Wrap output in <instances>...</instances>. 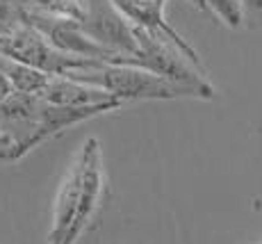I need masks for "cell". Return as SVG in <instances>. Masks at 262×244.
Instances as JSON below:
<instances>
[{"label": "cell", "mask_w": 262, "mask_h": 244, "mask_svg": "<svg viewBox=\"0 0 262 244\" xmlns=\"http://www.w3.org/2000/svg\"><path fill=\"white\" fill-rule=\"evenodd\" d=\"M0 73L9 80L14 91H18V94H30V96H39L50 80V75L41 73V71L25 67V64L14 62V59H7V57H3V55H0Z\"/></svg>", "instance_id": "cell-9"}, {"label": "cell", "mask_w": 262, "mask_h": 244, "mask_svg": "<svg viewBox=\"0 0 262 244\" xmlns=\"http://www.w3.org/2000/svg\"><path fill=\"white\" fill-rule=\"evenodd\" d=\"M260 244H262V242H260Z\"/></svg>", "instance_id": "cell-17"}, {"label": "cell", "mask_w": 262, "mask_h": 244, "mask_svg": "<svg viewBox=\"0 0 262 244\" xmlns=\"http://www.w3.org/2000/svg\"><path fill=\"white\" fill-rule=\"evenodd\" d=\"M69 80L82 85H92L121 103L128 100H173V98H201L199 91L185 87V85L171 83L167 78L150 73V71L137 67H121V64H105L100 62L94 69H84L73 73Z\"/></svg>", "instance_id": "cell-3"}, {"label": "cell", "mask_w": 262, "mask_h": 244, "mask_svg": "<svg viewBox=\"0 0 262 244\" xmlns=\"http://www.w3.org/2000/svg\"><path fill=\"white\" fill-rule=\"evenodd\" d=\"M23 0H0V30L18 23V9Z\"/></svg>", "instance_id": "cell-13"}, {"label": "cell", "mask_w": 262, "mask_h": 244, "mask_svg": "<svg viewBox=\"0 0 262 244\" xmlns=\"http://www.w3.org/2000/svg\"><path fill=\"white\" fill-rule=\"evenodd\" d=\"M12 153H14V144L7 135L0 130V157L3 160H12Z\"/></svg>", "instance_id": "cell-14"}, {"label": "cell", "mask_w": 262, "mask_h": 244, "mask_svg": "<svg viewBox=\"0 0 262 244\" xmlns=\"http://www.w3.org/2000/svg\"><path fill=\"white\" fill-rule=\"evenodd\" d=\"M80 25L89 39L117 57H133L137 50L133 23L114 7L112 0H84Z\"/></svg>", "instance_id": "cell-6"}, {"label": "cell", "mask_w": 262, "mask_h": 244, "mask_svg": "<svg viewBox=\"0 0 262 244\" xmlns=\"http://www.w3.org/2000/svg\"><path fill=\"white\" fill-rule=\"evenodd\" d=\"M205 12L214 14L226 28L237 30L242 28V14H239V0H203Z\"/></svg>", "instance_id": "cell-10"}, {"label": "cell", "mask_w": 262, "mask_h": 244, "mask_svg": "<svg viewBox=\"0 0 262 244\" xmlns=\"http://www.w3.org/2000/svg\"><path fill=\"white\" fill-rule=\"evenodd\" d=\"M9 94H14V89H12V85H9V80L5 78L3 73H0V103H3L5 98H7Z\"/></svg>", "instance_id": "cell-15"}, {"label": "cell", "mask_w": 262, "mask_h": 244, "mask_svg": "<svg viewBox=\"0 0 262 244\" xmlns=\"http://www.w3.org/2000/svg\"><path fill=\"white\" fill-rule=\"evenodd\" d=\"M189 5H194V7H199V9H203L205 12V5H203V0H187Z\"/></svg>", "instance_id": "cell-16"}, {"label": "cell", "mask_w": 262, "mask_h": 244, "mask_svg": "<svg viewBox=\"0 0 262 244\" xmlns=\"http://www.w3.org/2000/svg\"><path fill=\"white\" fill-rule=\"evenodd\" d=\"M112 3L135 28H142L153 34H160V37L169 39L171 44L180 46V48L187 50V53H199V50H196L178 30L171 28V23L164 18V7H167L169 0H112Z\"/></svg>", "instance_id": "cell-7"}, {"label": "cell", "mask_w": 262, "mask_h": 244, "mask_svg": "<svg viewBox=\"0 0 262 244\" xmlns=\"http://www.w3.org/2000/svg\"><path fill=\"white\" fill-rule=\"evenodd\" d=\"M135 42H137V50L133 57H114L110 64L150 71L160 78H167L171 83L185 85V87L199 91L201 98L214 96V87L208 80V69H205L199 53H187L180 46L171 44L169 39L142 28H135Z\"/></svg>", "instance_id": "cell-2"}, {"label": "cell", "mask_w": 262, "mask_h": 244, "mask_svg": "<svg viewBox=\"0 0 262 244\" xmlns=\"http://www.w3.org/2000/svg\"><path fill=\"white\" fill-rule=\"evenodd\" d=\"M0 55L25 67H32L50 78H71L73 73L98 67V59H84L55 50L37 30L25 23H14L0 30Z\"/></svg>", "instance_id": "cell-4"}, {"label": "cell", "mask_w": 262, "mask_h": 244, "mask_svg": "<svg viewBox=\"0 0 262 244\" xmlns=\"http://www.w3.org/2000/svg\"><path fill=\"white\" fill-rule=\"evenodd\" d=\"M242 28L262 30V0H239Z\"/></svg>", "instance_id": "cell-12"}, {"label": "cell", "mask_w": 262, "mask_h": 244, "mask_svg": "<svg viewBox=\"0 0 262 244\" xmlns=\"http://www.w3.org/2000/svg\"><path fill=\"white\" fill-rule=\"evenodd\" d=\"M39 98L50 105H62V108H94V105H114L121 108V100L114 98L107 91L92 87V85L75 83L69 78H50Z\"/></svg>", "instance_id": "cell-8"}, {"label": "cell", "mask_w": 262, "mask_h": 244, "mask_svg": "<svg viewBox=\"0 0 262 244\" xmlns=\"http://www.w3.org/2000/svg\"><path fill=\"white\" fill-rule=\"evenodd\" d=\"M18 23H25L32 30H37L55 50H59L64 55L98 59V62H105V64H110L117 57L107 48H103L94 39H89L87 32L82 30V25H80V21L69 18V16H59V14L43 12V9H37V7H30L25 0H23L21 9H18Z\"/></svg>", "instance_id": "cell-5"}, {"label": "cell", "mask_w": 262, "mask_h": 244, "mask_svg": "<svg viewBox=\"0 0 262 244\" xmlns=\"http://www.w3.org/2000/svg\"><path fill=\"white\" fill-rule=\"evenodd\" d=\"M30 7L43 9L50 14H59V16H69L80 21L82 18V9H84V0H25Z\"/></svg>", "instance_id": "cell-11"}, {"label": "cell", "mask_w": 262, "mask_h": 244, "mask_svg": "<svg viewBox=\"0 0 262 244\" xmlns=\"http://www.w3.org/2000/svg\"><path fill=\"white\" fill-rule=\"evenodd\" d=\"M105 194V167L103 149L96 137H89L80 153L75 155L62 185L55 196L53 223L48 231V244H75L96 212L103 206Z\"/></svg>", "instance_id": "cell-1"}]
</instances>
